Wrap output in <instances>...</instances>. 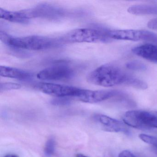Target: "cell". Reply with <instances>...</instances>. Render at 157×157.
Wrapping results in <instances>:
<instances>
[{
    "label": "cell",
    "mask_w": 157,
    "mask_h": 157,
    "mask_svg": "<svg viewBox=\"0 0 157 157\" xmlns=\"http://www.w3.org/2000/svg\"><path fill=\"white\" fill-rule=\"evenodd\" d=\"M133 76L111 64L102 65L91 72L87 77L90 83L105 87L119 85L128 86Z\"/></svg>",
    "instance_id": "cell-1"
},
{
    "label": "cell",
    "mask_w": 157,
    "mask_h": 157,
    "mask_svg": "<svg viewBox=\"0 0 157 157\" xmlns=\"http://www.w3.org/2000/svg\"><path fill=\"white\" fill-rule=\"evenodd\" d=\"M0 39L9 46L30 50H45L62 44L59 38L39 36L14 37L2 31L0 32Z\"/></svg>",
    "instance_id": "cell-2"
},
{
    "label": "cell",
    "mask_w": 157,
    "mask_h": 157,
    "mask_svg": "<svg viewBox=\"0 0 157 157\" xmlns=\"http://www.w3.org/2000/svg\"><path fill=\"white\" fill-rule=\"evenodd\" d=\"M107 30L100 28H80L71 31L59 38L62 44L76 43H108L112 39Z\"/></svg>",
    "instance_id": "cell-3"
},
{
    "label": "cell",
    "mask_w": 157,
    "mask_h": 157,
    "mask_svg": "<svg viewBox=\"0 0 157 157\" xmlns=\"http://www.w3.org/2000/svg\"><path fill=\"white\" fill-rule=\"evenodd\" d=\"M123 121L125 124L141 129L157 128V112L131 110L125 113Z\"/></svg>",
    "instance_id": "cell-4"
},
{
    "label": "cell",
    "mask_w": 157,
    "mask_h": 157,
    "mask_svg": "<svg viewBox=\"0 0 157 157\" xmlns=\"http://www.w3.org/2000/svg\"><path fill=\"white\" fill-rule=\"evenodd\" d=\"M109 38L115 40L127 41H144L157 44V35L145 30H107Z\"/></svg>",
    "instance_id": "cell-5"
},
{
    "label": "cell",
    "mask_w": 157,
    "mask_h": 157,
    "mask_svg": "<svg viewBox=\"0 0 157 157\" xmlns=\"http://www.w3.org/2000/svg\"><path fill=\"white\" fill-rule=\"evenodd\" d=\"M75 75L72 68L66 65H57L44 69L38 72L39 79L45 81H60L70 79Z\"/></svg>",
    "instance_id": "cell-6"
},
{
    "label": "cell",
    "mask_w": 157,
    "mask_h": 157,
    "mask_svg": "<svg viewBox=\"0 0 157 157\" xmlns=\"http://www.w3.org/2000/svg\"><path fill=\"white\" fill-rule=\"evenodd\" d=\"M39 90L48 95L59 97H75L78 98L82 91V89L48 82H43L38 85Z\"/></svg>",
    "instance_id": "cell-7"
},
{
    "label": "cell",
    "mask_w": 157,
    "mask_h": 157,
    "mask_svg": "<svg viewBox=\"0 0 157 157\" xmlns=\"http://www.w3.org/2000/svg\"><path fill=\"white\" fill-rule=\"evenodd\" d=\"M122 93L114 90H90L82 89L78 99L85 103H95L120 95Z\"/></svg>",
    "instance_id": "cell-8"
},
{
    "label": "cell",
    "mask_w": 157,
    "mask_h": 157,
    "mask_svg": "<svg viewBox=\"0 0 157 157\" xmlns=\"http://www.w3.org/2000/svg\"><path fill=\"white\" fill-rule=\"evenodd\" d=\"M94 119L96 124L105 131L116 133L123 132L126 134L128 133V129L124 123L105 115L96 114Z\"/></svg>",
    "instance_id": "cell-9"
},
{
    "label": "cell",
    "mask_w": 157,
    "mask_h": 157,
    "mask_svg": "<svg viewBox=\"0 0 157 157\" xmlns=\"http://www.w3.org/2000/svg\"><path fill=\"white\" fill-rule=\"evenodd\" d=\"M132 52L135 55L151 62H157V47L146 44L134 48Z\"/></svg>",
    "instance_id": "cell-10"
},
{
    "label": "cell",
    "mask_w": 157,
    "mask_h": 157,
    "mask_svg": "<svg viewBox=\"0 0 157 157\" xmlns=\"http://www.w3.org/2000/svg\"><path fill=\"white\" fill-rule=\"evenodd\" d=\"M0 75L2 77L17 79L21 80H28L33 77L32 73L28 71L6 66L0 67Z\"/></svg>",
    "instance_id": "cell-11"
},
{
    "label": "cell",
    "mask_w": 157,
    "mask_h": 157,
    "mask_svg": "<svg viewBox=\"0 0 157 157\" xmlns=\"http://www.w3.org/2000/svg\"><path fill=\"white\" fill-rule=\"evenodd\" d=\"M0 16L2 19L11 22L20 24L28 23L30 16L26 12H13L0 9Z\"/></svg>",
    "instance_id": "cell-12"
},
{
    "label": "cell",
    "mask_w": 157,
    "mask_h": 157,
    "mask_svg": "<svg viewBox=\"0 0 157 157\" xmlns=\"http://www.w3.org/2000/svg\"><path fill=\"white\" fill-rule=\"evenodd\" d=\"M128 12L135 15L157 14V5L155 4H137L130 6Z\"/></svg>",
    "instance_id": "cell-13"
},
{
    "label": "cell",
    "mask_w": 157,
    "mask_h": 157,
    "mask_svg": "<svg viewBox=\"0 0 157 157\" xmlns=\"http://www.w3.org/2000/svg\"><path fill=\"white\" fill-rule=\"evenodd\" d=\"M56 140L53 138H49L45 145L44 153L48 157H50L54 154L56 150Z\"/></svg>",
    "instance_id": "cell-14"
},
{
    "label": "cell",
    "mask_w": 157,
    "mask_h": 157,
    "mask_svg": "<svg viewBox=\"0 0 157 157\" xmlns=\"http://www.w3.org/2000/svg\"><path fill=\"white\" fill-rule=\"evenodd\" d=\"M126 67L128 69L134 71H145L147 69L145 64L137 60L129 61L126 64Z\"/></svg>",
    "instance_id": "cell-15"
},
{
    "label": "cell",
    "mask_w": 157,
    "mask_h": 157,
    "mask_svg": "<svg viewBox=\"0 0 157 157\" xmlns=\"http://www.w3.org/2000/svg\"><path fill=\"white\" fill-rule=\"evenodd\" d=\"M139 137L141 140L147 144L152 145L153 147L157 145V138L155 137L144 134H140Z\"/></svg>",
    "instance_id": "cell-16"
},
{
    "label": "cell",
    "mask_w": 157,
    "mask_h": 157,
    "mask_svg": "<svg viewBox=\"0 0 157 157\" xmlns=\"http://www.w3.org/2000/svg\"><path fill=\"white\" fill-rule=\"evenodd\" d=\"M69 97H59L54 99L51 102V103L57 106H62L69 104L71 103Z\"/></svg>",
    "instance_id": "cell-17"
},
{
    "label": "cell",
    "mask_w": 157,
    "mask_h": 157,
    "mask_svg": "<svg viewBox=\"0 0 157 157\" xmlns=\"http://www.w3.org/2000/svg\"><path fill=\"white\" fill-rule=\"evenodd\" d=\"M21 88V85L15 83L6 82L1 84V91L9 90H16Z\"/></svg>",
    "instance_id": "cell-18"
},
{
    "label": "cell",
    "mask_w": 157,
    "mask_h": 157,
    "mask_svg": "<svg viewBox=\"0 0 157 157\" xmlns=\"http://www.w3.org/2000/svg\"><path fill=\"white\" fill-rule=\"evenodd\" d=\"M118 157H137L132 152L128 150H124L121 151L118 155Z\"/></svg>",
    "instance_id": "cell-19"
},
{
    "label": "cell",
    "mask_w": 157,
    "mask_h": 157,
    "mask_svg": "<svg viewBox=\"0 0 157 157\" xmlns=\"http://www.w3.org/2000/svg\"><path fill=\"white\" fill-rule=\"evenodd\" d=\"M148 27L151 29L157 30V18L152 19L148 22Z\"/></svg>",
    "instance_id": "cell-20"
},
{
    "label": "cell",
    "mask_w": 157,
    "mask_h": 157,
    "mask_svg": "<svg viewBox=\"0 0 157 157\" xmlns=\"http://www.w3.org/2000/svg\"><path fill=\"white\" fill-rule=\"evenodd\" d=\"M76 157H89L86 155H83V154H81V153H78L76 155Z\"/></svg>",
    "instance_id": "cell-21"
},
{
    "label": "cell",
    "mask_w": 157,
    "mask_h": 157,
    "mask_svg": "<svg viewBox=\"0 0 157 157\" xmlns=\"http://www.w3.org/2000/svg\"><path fill=\"white\" fill-rule=\"evenodd\" d=\"M4 157H19L17 155L14 154H9V155H6Z\"/></svg>",
    "instance_id": "cell-22"
},
{
    "label": "cell",
    "mask_w": 157,
    "mask_h": 157,
    "mask_svg": "<svg viewBox=\"0 0 157 157\" xmlns=\"http://www.w3.org/2000/svg\"></svg>",
    "instance_id": "cell-23"
}]
</instances>
